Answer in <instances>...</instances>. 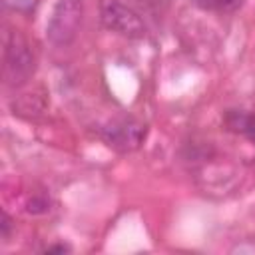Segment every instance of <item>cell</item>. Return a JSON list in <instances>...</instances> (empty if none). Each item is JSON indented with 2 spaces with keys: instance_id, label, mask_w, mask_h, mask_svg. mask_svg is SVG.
Here are the masks:
<instances>
[{
  "instance_id": "9",
  "label": "cell",
  "mask_w": 255,
  "mask_h": 255,
  "mask_svg": "<svg viewBox=\"0 0 255 255\" xmlns=\"http://www.w3.org/2000/svg\"><path fill=\"white\" fill-rule=\"evenodd\" d=\"M10 231H12V217L6 213V209H2V213H0V235H2V241H8Z\"/></svg>"
},
{
  "instance_id": "5",
  "label": "cell",
  "mask_w": 255,
  "mask_h": 255,
  "mask_svg": "<svg viewBox=\"0 0 255 255\" xmlns=\"http://www.w3.org/2000/svg\"><path fill=\"white\" fill-rule=\"evenodd\" d=\"M223 128L235 135H243L251 141H255V112H249V110H237V108H231V110H225L223 112Z\"/></svg>"
},
{
  "instance_id": "2",
  "label": "cell",
  "mask_w": 255,
  "mask_h": 255,
  "mask_svg": "<svg viewBox=\"0 0 255 255\" xmlns=\"http://www.w3.org/2000/svg\"><path fill=\"white\" fill-rule=\"evenodd\" d=\"M84 22V2L82 0H56L46 22V38L58 48L70 46Z\"/></svg>"
},
{
  "instance_id": "4",
  "label": "cell",
  "mask_w": 255,
  "mask_h": 255,
  "mask_svg": "<svg viewBox=\"0 0 255 255\" xmlns=\"http://www.w3.org/2000/svg\"><path fill=\"white\" fill-rule=\"evenodd\" d=\"M147 135V126L135 118H116L100 128L102 141L118 153H129L141 147Z\"/></svg>"
},
{
  "instance_id": "3",
  "label": "cell",
  "mask_w": 255,
  "mask_h": 255,
  "mask_svg": "<svg viewBox=\"0 0 255 255\" xmlns=\"http://www.w3.org/2000/svg\"><path fill=\"white\" fill-rule=\"evenodd\" d=\"M100 22L106 30L120 34L124 38H129V40H139L147 32V26L141 14L129 4H124L122 0H102Z\"/></svg>"
},
{
  "instance_id": "6",
  "label": "cell",
  "mask_w": 255,
  "mask_h": 255,
  "mask_svg": "<svg viewBox=\"0 0 255 255\" xmlns=\"http://www.w3.org/2000/svg\"><path fill=\"white\" fill-rule=\"evenodd\" d=\"M191 4L205 12L231 14V12H237L245 4V0H191Z\"/></svg>"
},
{
  "instance_id": "1",
  "label": "cell",
  "mask_w": 255,
  "mask_h": 255,
  "mask_svg": "<svg viewBox=\"0 0 255 255\" xmlns=\"http://www.w3.org/2000/svg\"><path fill=\"white\" fill-rule=\"evenodd\" d=\"M36 72V56L30 42L22 32L10 30L4 36V52H2V78L10 88L24 86Z\"/></svg>"
},
{
  "instance_id": "10",
  "label": "cell",
  "mask_w": 255,
  "mask_h": 255,
  "mask_svg": "<svg viewBox=\"0 0 255 255\" xmlns=\"http://www.w3.org/2000/svg\"><path fill=\"white\" fill-rule=\"evenodd\" d=\"M72 247L68 243H56V245H48L44 249V253H70Z\"/></svg>"
},
{
  "instance_id": "7",
  "label": "cell",
  "mask_w": 255,
  "mask_h": 255,
  "mask_svg": "<svg viewBox=\"0 0 255 255\" xmlns=\"http://www.w3.org/2000/svg\"><path fill=\"white\" fill-rule=\"evenodd\" d=\"M135 4H137L139 10L151 14L153 18H159V16H163L165 10L169 8L171 0H135Z\"/></svg>"
},
{
  "instance_id": "8",
  "label": "cell",
  "mask_w": 255,
  "mask_h": 255,
  "mask_svg": "<svg viewBox=\"0 0 255 255\" xmlns=\"http://www.w3.org/2000/svg\"><path fill=\"white\" fill-rule=\"evenodd\" d=\"M26 211L32 215H42L50 211V199L46 195H32L26 201Z\"/></svg>"
}]
</instances>
